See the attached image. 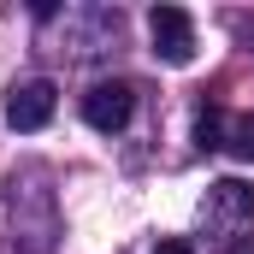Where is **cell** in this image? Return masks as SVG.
Returning <instances> with one entry per match:
<instances>
[{
	"label": "cell",
	"instance_id": "1",
	"mask_svg": "<svg viewBox=\"0 0 254 254\" xmlns=\"http://www.w3.org/2000/svg\"><path fill=\"white\" fill-rule=\"evenodd\" d=\"M148 42L166 65H190L195 60V18L184 6H154L148 12Z\"/></svg>",
	"mask_w": 254,
	"mask_h": 254
},
{
	"label": "cell",
	"instance_id": "2",
	"mask_svg": "<svg viewBox=\"0 0 254 254\" xmlns=\"http://www.w3.org/2000/svg\"><path fill=\"white\" fill-rule=\"evenodd\" d=\"M54 113H60V89L48 77H30V83H18L6 95V125L12 130H48Z\"/></svg>",
	"mask_w": 254,
	"mask_h": 254
},
{
	"label": "cell",
	"instance_id": "3",
	"mask_svg": "<svg viewBox=\"0 0 254 254\" xmlns=\"http://www.w3.org/2000/svg\"><path fill=\"white\" fill-rule=\"evenodd\" d=\"M201 219H207L213 231H237L243 219H254V190L243 184V178H219V184H207Z\"/></svg>",
	"mask_w": 254,
	"mask_h": 254
},
{
	"label": "cell",
	"instance_id": "4",
	"mask_svg": "<svg viewBox=\"0 0 254 254\" xmlns=\"http://www.w3.org/2000/svg\"><path fill=\"white\" fill-rule=\"evenodd\" d=\"M130 113H136V89L119 83V77H113V83H95V89L83 95V119H89L95 130H107V136H113V130H125Z\"/></svg>",
	"mask_w": 254,
	"mask_h": 254
},
{
	"label": "cell",
	"instance_id": "5",
	"mask_svg": "<svg viewBox=\"0 0 254 254\" xmlns=\"http://www.w3.org/2000/svg\"><path fill=\"white\" fill-rule=\"evenodd\" d=\"M195 148H201V154L225 148V113H219V107H201V113H195Z\"/></svg>",
	"mask_w": 254,
	"mask_h": 254
},
{
	"label": "cell",
	"instance_id": "6",
	"mask_svg": "<svg viewBox=\"0 0 254 254\" xmlns=\"http://www.w3.org/2000/svg\"><path fill=\"white\" fill-rule=\"evenodd\" d=\"M225 148H231L237 160H249V166H254V113H243V119L231 125V136H225Z\"/></svg>",
	"mask_w": 254,
	"mask_h": 254
},
{
	"label": "cell",
	"instance_id": "7",
	"mask_svg": "<svg viewBox=\"0 0 254 254\" xmlns=\"http://www.w3.org/2000/svg\"><path fill=\"white\" fill-rule=\"evenodd\" d=\"M154 254H195V249L184 243V237H160V249H154Z\"/></svg>",
	"mask_w": 254,
	"mask_h": 254
},
{
	"label": "cell",
	"instance_id": "8",
	"mask_svg": "<svg viewBox=\"0 0 254 254\" xmlns=\"http://www.w3.org/2000/svg\"><path fill=\"white\" fill-rule=\"evenodd\" d=\"M231 254H254V237H243V243H237V249H231Z\"/></svg>",
	"mask_w": 254,
	"mask_h": 254
}]
</instances>
